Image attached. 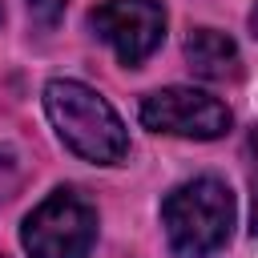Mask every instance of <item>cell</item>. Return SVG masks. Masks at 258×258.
I'll return each instance as SVG.
<instances>
[{
    "label": "cell",
    "instance_id": "cell-1",
    "mask_svg": "<svg viewBox=\"0 0 258 258\" xmlns=\"http://www.w3.org/2000/svg\"><path fill=\"white\" fill-rule=\"evenodd\" d=\"M44 113L56 129V137L93 165H117L129 153V133L117 117V109L89 85L56 77L44 85Z\"/></svg>",
    "mask_w": 258,
    "mask_h": 258
},
{
    "label": "cell",
    "instance_id": "cell-2",
    "mask_svg": "<svg viewBox=\"0 0 258 258\" xmlns=\"http://www.w3.org/2000/svg\"><path fill=\"white\" fill-rule=\"evenodd\" d=\"M161 226L173 258H214L230 242L234 194L222 177H189L161 202Z\"/></svg>",
    "mask_w": 258,
    "mask_h": 258
},
{
    "label": "cell",
    "instance_id": "cell-3",
    "mask_svg": "<svg viewBox=\"0 0 258 258\" xmlns=\"http://www.w3.org/2000/svg\"><path fill=\"white\" fill-rule=\"evenodd\" d=\"M28 258H85L97 242V210L77 189H52L20 226Z\"/></svg>",
    "mask_w": 258,
    "mask_h": 258
},
{
    "label": "cell",
    "instance_id": "cell-4",
    "mask_svg": "<svg viewBox=\"0 0 258 258\" xmlns=\"http://www.w3.org/2000/svg\"><path fill=\"white\" fill-rule=\"evenodd\" d=\"M141 125L153 133H169V137L214 141L230 129V109L202 89L169 85V89H157L141 101Z\"/></svg>",
    "mask_w": 258,
    "mask_h": 258
},
{
    "label": "cell",
    "instance_id": "cell-5",
    "mask_svg": "<svg viewBox=\"0 0 258 258\" xmlns=\"http://www.w3.org/2000/svg\"><path fill=\"white\" fill-rule=\"evenodd\" d=\"M89 24L121 64H141L165 40V8L157 0H101Z\"/></svg>",
    "mask_w": 258,
    "mask_h": 258
},
{
    "label": "cell",
    "instance_id": "cell-6",
    "mask_svg": "<svg viewBox=\"0 0 258 258\" xmlns=\"http://www.w3.org/2000/svg\"><path fill=\"white\" fill-rule=\"evenodd\" d=\"M185 60L202 81H238L242 77V52L218 28H194L185 36Z\"/></svg>",
    "mask_w": 258,
    "mask_h": 258
},
{
    "label": "cell",
    "instance_id": "cell-7",
    "mask_svg": "<svg viewBox=\"0 0 258 258\" xmlns=\"http://www.w3.org/2000/svg\"><path fill=\"white\" fill-rule=\"evenodd\" d=\"M246 177H250V234L258 238V125L246 137Z\"/></svg>",
    "mask_w": 258,
    "mask_h": 258
},
{
    "label": "cell",
    "instance_id": "cell-8",
    "mask_svg": "<svg viewBox=\"0 0 258 258\" xmlns=\"http://www.w3.org/2000/svg\"><path fill=\"white\" fill-rule=\"evenodd\" d=\"M16 185H20V157L12 145H0V206L16 194Z\"/></svg>",
    "mask_w": 258,
    "mask_h": 258
},
{
    "label": "cell",
    "instance_id": "cell-9",
    "mask_svg": "<svg viewBox=\"0 0 258 258\" xmlns=\"http://www.w3.org/2000/svg\"><path fill=\"white\" fill-rule=\"evenodd\" d=\"M64 12V0H28V16L40 24V28H52Z\"/></svg>",
    "mask_w": 258,
    "mask_h": 258
},
{
    "label": "cell",
    "instance_id": "cell-10",
    "mask_svg": "<svg viewBox=\"0 0 258 258\" xmlns=\"http://www.w3.org/2000/svg\"><path fill=\"white\" fill-rule=\"evenodd\" d=\"M250 28H254V36H258V4H254V12H250Z\"/></svg>",
    "mask_w": 258,
    "mask_h": 258
},
{
    "label": "cell",
    "instance_id": "cell-11",
    "mask_svg": "<svg viewBox=\"0 0 258 258\" xmlns=\"http://www.w3.org/2000/svg\"><path fill=\"white\" fill-rule=\"evenodd\" d=\"M0 20H4V0H0Z\"/></svg>",
    "mask_w": 258,
    "mask_h": 258
}]
</instances>
